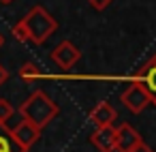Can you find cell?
Masks as SVG:
<instances>
[{
  "instance_id": "7",
  "label": "cell",
  "mask_w": 156,
  "mask_h": 152,
  "mask_svg": "<svg viewBox=\"0 0 156 152\" xmlns=\"http://www.w3.org/2000/svg\"><path fill=\"white\" fill-rule=\"evenodd\" d=\"M130 81H139L150 92V96H156V56H152L143 67H139L133 73Z\"/></svg>"
},
{
  "instance_id": "5",
  "label": "cell",
  "mask_w": 156,
  "mask_h": 152,
  "mask_svg": "<svg viewBox=\"0 0 156 152\" xmlns=\"http://www.w3.org/2000/svg\"><path fill=\"white\" fill-rule=\"evenodd\" d=\"M79 58H81V52L71 41H62L56 49H51V60L60 69H71L75 62H79Z\"/></svg>"
},
{
  "instance_id": "16",
  "label": "cell",
  "mask_w": 156,
  "mask_h": 152,
  "mask_svg": "<svg viewBox=\"0 0 156 152\" xmlns=\"http://www.w3.org/2000/svg\"><path fill=\"white\" fill-rule=\"evenodd\" d=\"M2 45H5V34L0 32V47H2Z\"/></svg>"
},
{
  "instance_id": "18",
  "label": "cell",
  "mask_w": 156,
  "mask_h": 152,
  "mask_svg": "<svg viewBox=\"0 0 156 152\" xmlns=\"http://www.w3.org/2000/svg\"><path fill=\"white\" fill-rule=\"evenodd\" d=\"M150 103H152V105L156 107V96H152V101H150Z\"/></svg>"
},
{
  "instance_id": "17",
  "label": "cell",
  "mask_w": 156,
  "mask_h": 152,
  "mask_svg": "<svg viewBox=\"0 0 156 152\" xmlns=\"http://www.w3.org/2000/svg\"><path fill=\"white\" fill-rule=\"evenodd\" d=\"M0 2H2V5H9V2H13V0H0Z\"/></svg>"
},
{
  "instance_id": "4",
  "label": "cell",
  "mask_w": 156,
  "mask_h": 152,
  "mask_svg": "<svg viewBox=\"0 0 156 152\" xmlns=\"http://www.w3.org/2000/svg\"><path fill=\"white\" fill-rule=\"evenodd\" d=\"M11 131V139L15 141V146L22 150V152H28L41 137V128H37L34 124H30L28 120L22 118V122L15 126V128H9Z\"/></svg>"
},
{
  "instance_id": "2",
  "label": "cell",
  "mask_w": 156,
  "mask_h": 152,
  "mask_svg": "<svg viewBox=\"0 0 156 152\" xmlns=\"http://www.w3.org/2000/svg\"><path fill=\"white\" fill-rule=\"evenodd\" d=\"M58 114H60V107H58L43 90L32 92V94L26 99V103L20 107V116H22L24 120H28L30 124H34L37 128H41V131H43Z\"/></svg>"
},
{
  "instance_id": "12",
  "label": "cell",
  "mask_w": 156,
  "mask_h": 152,
  "mask_svg": "<svg viewBox=\"0 0 156 152\" xmlns=\"http://www.w3.org/2000/svg\"><path fill=\"white\" fill-rule=\"evenodd\" d=\"M13 114H15L13 103H11V101H7V99H0V122L7 124V120H11V116H13Z\"/></svg>"
},
{
  "instance_id": "8",
  "label": "cell",
  "mask_w": 156,
  "mask_h": 152,
  "mask_svg": "<svg viewBox=\"0 0 156 152\" xmlns=\"http://www.w3.org/2000/svg\"><path fill=\"white\" fill-rule=\"evenodd\" d=\"M90 141L98 148V152H115V128L109 126H96V131L90 135Z\"/></svg>"
},
{
  "instance_id": "6",
  "label": "cell",
  "mask_w": 156,
  "mask_h": 152,
  "mask_svg": "<svg viewBox=\"0 0 156 152\" xmlns=\"http://www.w3.org/2000/svg\"><path fill=\"white\" fill-rule=\"evenodd\" d=\"M139 143H143V139L128 122H122L120 126H115V150L118 152H130Z\"/></svg>"
},
{
  "instance_id": "14",
  "label": "cell",
  "mask_w": 156,
  "mask_h": 152,
  "mask_svg": "<svg viewBox=\"0 0 156 152\" xmlns=\"http://www.w3.org/2000/svg\"><path fill=\"white\" fill-rule=\"evenodd\" d=\"M7 79H9V71L5 69V64H0V86H2Z\"/></svg>"
},
{
  "instance_id": "1",
  "label": "cell",
  "mask_w": 156,
  "mask_h": 152,
  "mask_svg": "<svg viewBox=\"0 0 156 152\" xmlns=\"http://www.w3.org/2000/svg\"><path fill=\"white\" fill-rule=\"evenodd\" d=\"M56 30H58V22L43 7H32L28 11V15L13 26V34L17 41H22V43L30 41L37 45H43Z\"/></svg>"
},
{
  "instance_id": "13",
  "label": "cell",
  "mask_w": 156,
  "mask_h": 152,
  "mask_svg": "<svg viewBox=\"0 0 156 152\" xmlns=\"http://www.w3.org/2000/svg\"><path fill=\"white\" fill-rule=\"evenodd\" d=\"M111 2H113V0H88V5H90V7H94L96 11H105Z\"/></svg>"
},
{
  "instance_id": "3",
  "label": "cell",
  "mask_w": 156,
  "mask_h": 152,
  "mask_svg": "<svg viewBox=\"0 0 156 152\" xmlns=\"http://www.w3.org/2000/svg\"><path fill=\"white\" fill-rule=\"evenodd\" d=\"M122 103L133 111V114H141L147 105H150V101H152V96H150V92L139 84V81H130V86L122 92Z\"/></svg>"
},
{
  "instance_id": "11",
  "label": "cell",
  "mask_w": 156,
  "mask_h": 152,
  "mask_svg": "<svg viewBox=\"0 0 156 152\" xmlns=\"http://www.w3.org/2000/svg\"><path fill=\"white\" fill-rule=\"evenodd\" d=\"M17 75H20L24 81H32V79H39L43 73H41V67H39V64H34V62H26V64L20 67Z\"/></svg>"
},
{
  "instance_id": "10",
  "label": "cell",
  "mask_w": 156,
  "mask_h": 152,
  "mask_svg": "<svg viewBox=\"0 0 156 152\" xmlns=\"http://www.w3.org/2000/svg\"><path fill=\"white\" fill-rule=\"evenodd\" d=\"M0 152H22L15 146V141L11 139V131L2 122H0Z\"/></svg>"
},
{
  "instance_id": "9",
  "label": "cell",
  "mask_w": 156,
  "mask_h": 152,
  "mask_svg": "<svg viewBox=\"0 0 156 152\" xmlns=\"http://www.w3.org/2000/svg\"><path fill=\"white\" fill-rule=\"evenodd\" d=\"M115 118H118V111H115L107 101L96 103V105L92 107V111H90V120H92L96 126H109V124H113Z\"/></svg>"
},
{
  "instance_id": "15",
  "label": "cell",
  "mask_w": 156,
  "mask_h": 152,
  "mask_svg": "<svg viewBox=\"0 0 156 152\" xmlns=\"http://www.w3.org/2000/svg\"><path fill=\"white\" fill-rule=\"evenodd\" d=\"M130 152H154V150H152L150 146H145V143H139V146H135Z\"/></svg>"
}]
</instances>
